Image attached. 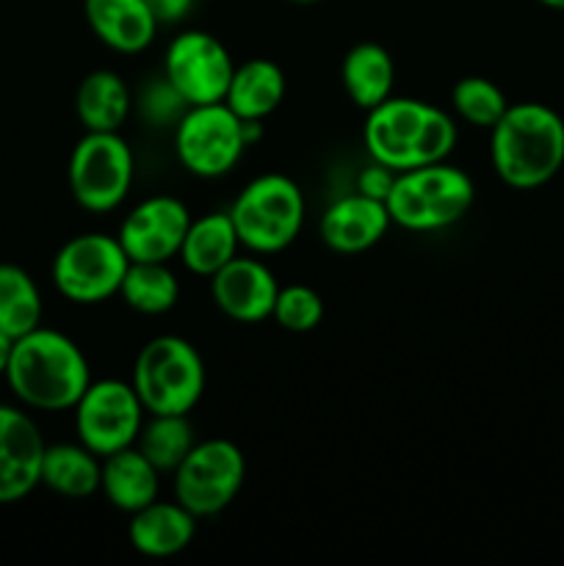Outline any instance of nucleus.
Returning a JSON list of instances; mask_svg holds the SVG:
<instances>
[{"label": "nucleus", "instance_id": "1", "mask_svg": "<svg viewBox=\"0 0 564 566\" xmlns=\"http://www.w3.org/2000/svg\"><path fill=\"white\" fill-rule=\"evenodd\" d=\"M3 379L28 409L64 412L75 407L92 385V370L86 354L72 337L36 326L14 340Z\"/></svg>", "mask_w": 564, "mask_h": 566}, {"label": "nucleus", "instance_id": "2", "mask_svg": "<svg viewBox=\"0 0 564 566\" xmlns=\"http://www.w3.org/2000/svg\"><path fill=\"white\" fill-rule=\"evenodd\" d=\"M457 122L437 105L412 97H387L368 111L363 142L370 160L393 171L440 164L457 147Z\"/></svg>", "mask_w": 564, "mask_h": 566}, {"label": "nucleus", "instance_id": "3", "mask_svg": "<svg viewBox=\"0 0 564 566\" xmlns=\"http://www.w3.org/2000/svg\"><path fill=\"white\" fill-rule=\"evenodd\" d=\"M495 175L518 191L545 186L564 166V119L542 103H514L490 127Z\"/></svg>", "mask_w": 564, "mask_h": 566}, {"label": "nucleus", "instance_id": "4", "mask_svg": "<svg viewBox=\"0 0 564 566\" xmlns=\"http://www.w3.org/2000/svg\"><path fill=\"white\" fill-rule=\"evenodd\" d=\"M473 199L476 186L468 171L440 160V164L398 171L385 208L393 224L404 230L435 232L462 221Z\"/></svg>", "mask_w": 564, "mask_h": 566}, {"label": "nucleus", "instance_id": "5", "mask_svg": "<svg viewBox=\"0 0 564 566\" xmlns=\"http://www.w3.org/2000/svg\"><path fill=\"white\" fill-rule=\"evenodd\" d=\"M130 385L147 415H188L205 392V363L186 337H153L133 363Z\"/></svg>", "mask_w": 564, "mask_h": 566}, {"label": "nucleus", "instance_id": "6", "mask_svg": "<svg viewBox=\"0 0 564 566\" xmlns=\"http://www.w3.org/2000/svg\"><path fill=\"white\" fill-rule=\"evenodd\" d=\"M238 241L254 254H274L291 247L304 224V193L291 177L260 175L243 186L230 208Z\"/></svg>", "mask_w": 564, "mask_h": 566}, {"label": "nucleus", "instance_id": "7", "mask_svg": "<svg viewBox=\"0 0 564 566\" xmlns=\"http://www.w3.org/2000/svg\"><path fill=\"white\" fill-rule=\"evenodd\" d=\"M136 175L133 149L119 133H92L72 147L66 180L72 199L88 213H111L127 199Z\"/></svg>", "mask_w": 564, "mask_h": 566}, {"label": "nucleus", "instance_id": "8", "mask_svg": "<svg viewBox=\"0 0 564 566\" xmlns=\"http://www.w3.org/2000/svg\"><path fill=\"white\" fill-rule=\"evenodd\" d=\"M247 147V125L224 103L188 105L175 125L177 160L194 177L216 180L230 175Z\"/></svg>", "mask_w": 564, "mask_h": 566}, {"label": "nucleus", "instance_id": "9", "mask_svg": "<svg viewBox=\"0 0 564 566\" xmlns=\"http://www.w3.org/2000/svg\"><path fill=\"white\" fill-rule=\"evenodd\" d=\"M130 265V258L122 249L119 238L105 232H83L70 238L55 252L53 285L66 302L100 304L111 296H119L122 280Z\"/></svg>", "mask_w": 564, "mask_h": 566}, {"label": "nucleus", "instance_id": "10", "mask_svg": "<svg viewBox=\"0 0 564 566\" xmlns=\"http://www.w3.org/2000/svg\"><path fill=\"white\" fill-rule=\"evenodd\" d=\"M175 501L197 520L224 512L247 479L243 451L230 440H202L175 470Z\"/></svg>", "mask_w": 564, "mask_h": 566}, {"label": "nucleus", "instance_id": "11", "mask_svg": "<svg viewBox=\"0 0 564 566\" xmlns=\"http://www.w3.org/2000/svg\"><path fill=\"white\" fill-rule=\"evenodd\" d=\"M72 412H75L77 442H83L100 459L136 446L144 423L142 401L130 381L122 379L92 381Z\"/></svg>", "mask_w": 564, "mask_h": 566}, {"label": "nucleus", "instance_id": "12", "mask_svg": "<svg viewBox=\"0 0 564 566\" xmlns=\"http://www.w3.org/2000/svg\"><path fill=\"white\" fill-rule=\"evenodd\" d=\"M236 61L208 31H182L171 39L164 77L188 105L224 103Z\"/></svg>", "mask_w": 564, "mask_h": 566}, {"label": "nucleus", "instance_id": "13", "mask_svg": "<svg viewBox=\"0 0 564 566\" xmlns=\"http://www.w3.org/2000/svg\"><path fill=\"white\" fill-rule=\"evenodd\" d=\"M191 219L194 216L180 199L158 193L125 216L116 238L133 263H169L180 254Z\"/></svg>", "mask_w": 564, "mask_h": 566}, {"label": "nucleus", "instance_id": "14", "mask_svg": "<svg viewBox=\"0 0 564 566\" xmlns=\"http://www.w3.org/2000/svg\"><path fill=\"white\" fill-rule=\"evenodd\" d=\"M44 448L31 415L0 403V506L20 503L42 484Z\"/></svg>", "mask_w": 564, "mask_h": 566}, {"label": "nucleus", "instance_id": "15", "mask_svg": "<svg viewBox=\"0 0 564 566\" xmlns=\"http://www.w3.org/2000/svg\"><path fill=\"white\" fill-rule=\"evenodd\" d=\"M210 293L227 318L238 324H260L274 313L280 285L269 265L236 254L224 269L210 276Z\"/></svg>", "mask_w": 564, "mask_h": 566}, {"label": "nucleus", "instance_id": "16", "mask_svg": "<svg viewBox=\"0 0 564 566\" xmlns=\"http://www.w3.org/2000/svg\"><path fill=\"white\" fill-rule=\"evenodd\" d=\"M390 224L393 221L385 202L354 191L348 193V197L335 199V202L324 210L318 224V235L332 252L359 254L368 252L370 247H376V243L385 238V232L390 230Z\"/></svg>", "mask_w": 564, "mask_h": 566}, {"label": "nucleus", "instance_id": "17", "mask_svg": "<svg viewBox=\"0 0 564 566\" xmlns=\"http://www.w3.org/2000/svg\"><path fill=\"white\" fill-rule=\"evenodd\" d=\"M88 28L116 53H142L153 44L160 22L147 0H83Z\"/></svg>", "mask_w": 564, "mask_h": 566}, {"label": "nucleus", "instance_id": "18", "mask_svg": "<svg viewBox=\"0 0 564 566\" xmlns=\"http://www.w3.org/2000/svg\"><path fill=\"white\" fill-rule=\"evenodd\" d=\"M197 536V517L177 501H153L130 514L127 539L142 556L171 558Z\"/></svg>", "mask_w": 564, "mask_h": 566}, {"label": "nucleus", "instance_id": "19", "mask_svg": "<svg viewBox=\"0 0 564 566\" xmlns=\"http://www.w3.org/2000/svg\"><path fill=\"white\" fill-rule=\"evenodd\" d=\"M285 72L271 59H249L236 64L224 105L243 122H263L285 99Z\"/></svg>", "mask_w": 564, "mask_h": 566}, {"label": "nucleus", "instance_id": "20", "mask_svg": "<svg viewBox=\"0 0 564 566\" xmlns=\"http://www.w3.org/2000/svg\"><path fill=\"white\" fill-rule=\"evenodd\" d=\"M147 457L136 446L122 448L103 459V475H100V492L105 501L119 512L133 514L138 509L158 501L160 479Z\"/></svg>", "mask_w": 564, "mask_h": 566}, {"label": "nucleus", "instance_id": "21", "mask_svg": "<svg viewBox=\"0 0 564 566\" xmlns=\"http://www.w3.org/2000/svg\"><path fill=\"white\" fill-rule=\"evenodd\" d=\"M133 111L125 77L111 70H94L75 92V114L92 133H119Z\"/></svg>", "mask_w": 564, "mask_h": 566}, {"label": "nucleus", "instance_id": "22", "mask_svg": "<svg viewBox=\"0 0 564 566\" xmlns=\"http://www.w3.org/2000/svg\"><path fill=\"white\" fill-rule=\"evenodd\" d=\"M341 81L357 108H376L387 97H393V86H396L393 55L376 42L354 44L346 59H343Z\"/></svg>", "mask_w": 564, "mask_h": 566}, {"label": "nucleus", "instance_id": "23", "mask_svg": "<svg viewBox=\"0 0 564 566\" xmlns=\"http://www.w3.org/2000/svg\"><path fill=\"white\" fill-rule=\"evenodd\" d=\"M238 247H241V241H238L230 210L227 213H205L199 219H191L177 258L191 274L213 276L216 271L224 269L236 258Z\"/></svg>", "mask_w": 564, "mask_h": 566}, {"label": "nucleus", "instance_id": "24", "mask_svg": "<svg viewBox=\"0 0 564 566\" xmlns=\"http://www.w3.org/2000/svg\"><path fill=\"white\" fill-rule=\"evenodd\" d=\"M103 459L88 451L83 442H61L44 448L42 484L55 495L83 501L100 492Z\"/></svg>", "mask_w": 564, "mask_h": 566}, {"label": "nucleus", "instance_id": "25", "mask_svg": "<svg viewBox=\"0 0 564 566\" xmlns=\"http://www.w3.org/2000/svg\"><path fill=\"white\" fill-rule=\"evenodd\" d=\"M42 293L33 276L14 263H0V332L22 337L42 326Z\"/></svg>", "mask_w": 564, "mask_h": 566}, {"label": "nucleus", "instance_id": "26", "mask_svg": "<svg viewBox=\"0 0 564 566\" xmlns=\"http://www.w3.org/2000/svg\"><path fill=\"white\" fill-rule=\"evenodd\" d=\"M197 446L188 415H149L136 437V448L153 462L158 473H175L182 459Z\"/></svg>", "mask_w": 564, "mask_h": 566}, {"label": "nucleus", "instance_id": "27", "mask_svg": "<svg viewBox=\"0 0 564 566\" xmlns=\"http://www.w3.org/2000/svg\"><path fill=\"white\" fill-rule=\"evenodd\" d=\"M119 296L130 310L142 315H164L180 298V282L169 263H133L127 265Z\"/></svg>", "mask_w": 564, "mask_h": 566}, {"label": "nucleus", "instance_id": "28", "mask_svg": "<svg viewBox=\"0 0 564 566\" xmlns=\"http://www.w3.org/2000/svg\"><path fill=\"white\" fill-rule=\"evenodd\" d=\"M451 105L462 122L490 130L501 119L503 111L509 108V99L501 86H495L487 77L470 75L451 88Z\"/></svg>", "mask_w": 564, "mask_h": 566}, {"label": "nucleus", "instance_id": "29", "mask_svg": "<svg viewBox=\"0 0 564 566\" xmlns=\"http://www.w3.org/2000/svg\"><path fill=\"white\" fill-rule=\"evenodd\" d=\"M271 318L288 332H313L315 326L324 318V302H321L318 293L307 285H285L280 287L274 302V313Z\"/></svg>", "mask_w": 564, "mask_h": 566}, {"label": "nucleus", "instance_id": "30", "mask_svg": "<svg viewBox=\"0 0 564 566\" xmlns=\"http://www.w3.org/2000/svg\"><path fill=\"white\" fill-rule=\"evenodd\" d=\"M186 108L188 103L171 88V83L166 77H160L158 86H153L144 94V114H149L160 125H169V122L177 125V119L186 114Z\"/></svg>", "mask_w": 564, "mask_h": 566}, {"label": "nucleus", "instance_id": "31", "mask_svg": "<svg viewBox=\"0 0 564 566\" xmlns=\"http://www.w3.org/2000/svg\"><path fill=\"white\" fill-rule=\"evenodd\" d=\"M396 175L398 171H393V169H387V166L370 160V166H365V169L359 171L357 191L365 193V197L385 202L387 193H390V188H393V182H396Z\"/></svg>", "mask_w": 564, "mask_h": 566}, {"label": "nucleus", "instance_id": "32", "mask_svg": "<svg viewBox=\"0 0 564 566\" xmlns=\"http://www.w3.org/2000/svg\"><path fill=\"white\" fill-rule=\"evenodd\" d=\"M194 3H197V0H147V6L153 9L155 20H158L160 25L186 20V17L191 14Z\"/></svg>", "mask_w": 564, "mask_h": 566}, {"label": "nucleus", "instance_id": "33", "mask_svg": "<svg viewBox=\"0 0 564 566\" xmlns=\"http://www.w3.org/2000/svg\"><path fill=\"white\" fill-rule=\"evenodd\" d=\"M11 348H14V337H9L6 332H0V379H3L6 370H9Z\"/></svg>", "mask_w": 564, "mask_h": 566}, {"label": "nucleus", "instance_id": "34", "mask_svg": "<svg viewBox=\"0 0 564 566\" xmlns=\"http://www.w3.org/2000/svg\"><path fill=\"white\" fill-rule=\"evenodd\" d=\"M542 6H547V9H562L564 11V0H540Z\"/></svg>", "mask_w": 564, "mask_h": 566}, {"label": "nucleus", "instance_id": "35", "mask_svg": "<svg viewBox=\"0 0 564 566\" xmlns=\"http://www.w3.org/2000/svg\"><path fill=\"white\" fill-rule=\"evenodd\" d=\"M288 3H321V0H288Z\"/></svg>", "mask_w": 564, "mask_h": 566}]
</instances>
